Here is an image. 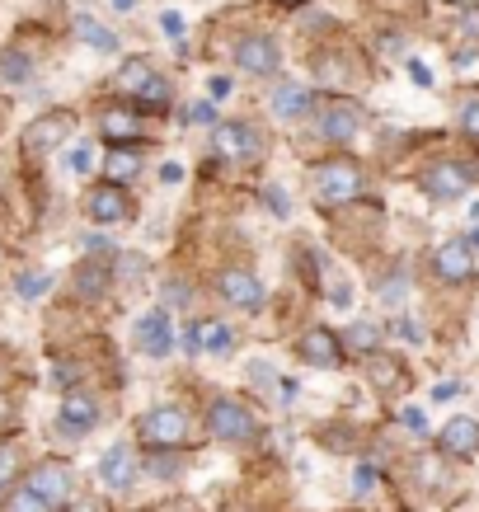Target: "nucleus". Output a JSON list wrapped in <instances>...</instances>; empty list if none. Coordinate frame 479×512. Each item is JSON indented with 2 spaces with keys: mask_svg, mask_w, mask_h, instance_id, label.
I'll return each mask as SVG.
<instances>
[{
  "mask_svg": "<svg viewBox=\"0 0 479 512\" xmlns=\"http://www.w3.org/2000/svg\"><path fill=\"white\" fill-rule=\"evenodd\" d=\"M207 428H212V437L226 442V447H245V442L259 437V419H254L240 400H212V409H207Z\"/></svg>",
  "mask_w": 479,
  "mask_h": 512,
  "instance_id": "nucleus-2",
  "label": "nucleus"
},
{
  "mask_svg": "<svg viewBox=\"0 0 479 512\" xmlns=\"http://www.w3.org/2000/svg\"><path fill=\"white\" fill-rule=\"evenodd\" d=\"M461 127L470 137H479V99H465L461 104Z\"/></svg>",
  "mask_w": 479,
  "mask_h": 512,
  "instance_id": "nucleus-39",
  "label": "nucleus"
},
{
  "mask_svg": "<svg viewBox=\"0 0 479 512\" xmlns=\"http://www.w3.org/2000/svg\"><path fill=\"white\" fill-rule=\"evenodd\" d=\"M470 249H479V226H475V231H470Z\"/></svg>",
  "mask_w": 479,
  "mask_h": 512,
  "instance_id": "nucleus-51",
  "label": "nucleus"
},
{
  "mask_svg": "<svg viewBox=\"0 0 479 512\" xmlns=\"http://www.w3.org/2000/svg\"><path fill=\"white\" fill-rule=\"evenodd\" d=\"M357 193H362V174H357V165H348V160L320 165V174H315V198L325 202V207H343V202H353Z\"/></svg>",
  "mask_w": 479,
  "mask_h": 512,
  "instance_id": "nucleus-6",
  "label": "nucleus"
},
{
  "mask_svg": "<svg viewBox=\"0 0 479 512\" xmlns=\"http://www.w3.org/2000/svg\"><path fill=\"white\" fill-rule=\"evenodd\" d=\"M66 512H99V508H94V503H71Z\"/></svg>",
  "mask_w": 479,
  "mask_h": 512,
  "instance_id": "nucleus-50",
  "label": "nucleus"
},
{
  "mask_svg": "<svg viewBox=\"0 0 479 512\" xmlns=\"http://www.w3.org/2000/svg\"><path fill=\"white\" fill-rule=\"evenodd\" d=\"M66 165H71V174H90L94 170V151L90 146H76V151L66 156Z\"/></svg>",
  "mask_w": 479,
  "mask_h": 512,
  "instance_id": "nucleus-34",
  "label": "nucleus"
},
{
  "mask_svg": "<svg viewBox=\"0 0 479 512\" xmlns=\"http://www.w3.org/2000/svg\"><path fill=\"white\" fill-rule=\"evenodd\" d=\"M188 123H198V127L217 123V109H212V99H198V104H193V109H188Z\"/></svg>",
  "mask_w": 479,
  "mask_h": 512,
  "instance_id": "nucleus-37",
  "label": "nucleus"
},
{
  "mask_svg": "<svg viewBox=\"0 0 479 512\" xmlns=\"http://www.w3.org/2000/svg\"><path fill=\"white\" fill-rule=\"evenodd\" d=\"M160 179H165V184H179V179H184V165H179V160H165V165H160Z\"/></svg>",
  "mask_w": 479,
  "mask_h": 512,
  "instance_id": "nucleus-44",
  "label": "nucleus"
},
{
  "mask_svg": "<svg viewBox=\"0 0 479 512\" xmlns=\"http://www.w3.org/2000/svg\"><path fill=\"white\" fill-rule=\"evenodd\" d=\"M329 301H334L339 311H348V306H353V287H348V282H339V287H334V296H329Z\"/></svg>",
  "mask_w": 479,
  "mask_h": 512,
  "instance_id": "nucleus-45",
  "label": "nucleus"
},
{
  "mask_svg": "<svg viewBox=\"0 0 479 512\" xmlns=\"http://www.w3.org/2000/svg\"><path fill=\"white\" fill-rule=\"evenodd\" d=\"M423 193L433 202H461L470 193V170L456 165V160H437L423 170Z\"/></svg>",
  "mask_w": 479,
  "mask_h": 512,
  "instance_id": "nucleus-8",
  "label": "nucleus"
},
{
  "mask_svg": "<svg viewBox=\"0 0 479 512\" xmlns=\"http://www.w3.org/2000/svg\"><path fill=\"white\" fill-rule=\"evenodd\" d=\"M137 104H141V109H165V104H170V80L155 71L151 85H146V90L137 94Z\"/></svg>",
  "mask_w": 479,
  "mask_h": 512,
  "instance_id": "nucleus-29",
  "label": "nucleus"
},
{
  "mask_svg": "<svg viewBox=\"0 0 479 512\" xmlns=\"http://www.w3.org/2000/svg\"><path fill=\"white\" fill-rule=\"evenodd\" d=\"M99 484L113 489V494H123V489L137 484V451L127 447V442H118V447H109L99 456Z\"/></svg>",
  "mask_w": 479,
  "mask_h": 512,
  "instance_id": "nucleus-13",
  "label": "nucleus"
},
{
  "mask_svg": "<svg viewBox=\"0 0 479 512\" xmlns=\"http://www.w3.org/2000/svg\"><path fill=\"white\" fill-rule=\"evenodd\" d=\"M456 395H461V386H456V381H442V386H433V400H437V404L456 400Z\"/></svg>",
  "mask_w": 479,
  "mask_h": 512,
  "instance_id": "nucleus-43",
  "label": "nucleus"
},
{
  "mask_svg": "<svg viewBox=\"0 0 479 512\" xmlns=\"http://www.w3.org/2000/svg\"><path fill=\"white\" fill-rule=\"evenodd\" d=\"M437 442H442V456H461V461H470V456H479V423L475 419H447L442 423V433H437Z\"/></svg>",
  "mask_w": 479,
  "mask_h": 512,
  "instance_id": "nucleus-18",
  "label": "nucleus"
},
{
  "mask_svg": "<svg viewBox=\"0 0 479 512\" xmlns=\"http://www.w3.org/2000/svg\"><path fill=\"white\" fill-rule=\"evenodd\" d=\"M85 217L94 221V226H123V221H132V198H127L118 184H99L85 198Z\"/></svg>",
  "mask_w": 479,
  "mask_h": 512,
  "instance_id": "nucleus-11",
  "label": "nucleus"
},
{
  "mask_svg": "<svg viewBox=\"0 0 479 512\" xmlns=\"http://www.w3.org/2000/svg\"><path fill=\"white\" fill-rule=\"evenodd\" d=\"M207 90H212V99H231V80H226V76H212V80H207Z\"/></svg>",
  "mask_w": 479,
  "mask_h": 512,
  "instance_id": "nucleus-46",
  "label": "nucleus"
},
{
  "mask_svg": "<svg viewBox=\"0 0 479 512\" xmlns=\"http://www.w3.org/2000/svg\"><path fill=\"white\" fill-rule=\"evenodd\" d=\"M151 475H160V480H170V475H179V466H174V461H151Z\"/></svg>",
  "mask_w": 479,
  "mask_h": 512,
  "instance_id": "nucleus-48",
  "label": "nucleus"
},
{
  "mask_svg": "<svg viewBox=\"0 0 479 512\" xmlns=\"http://www.w3.org/2000/svg\"><path fill=\"white\" fill-rule=\"evenodd\" d=\"M296 357L301 362H310V367H334L343 357V343H339V334L334 329H306L301 339H296Z\"/></svg>",
  "mask_w": 479,
  "mask_h": 512,
  "instance_id": "nucleus-17",
  "label": "nucleus"
},
{
  "mask_svg": "<svg viewBox=\"0 0 479 512\" xmlns=\"http://www.w3.org/2000/svg\"><path fill=\"white\" fill-rule=\"evenodd\" d=\"M348 343H353V348H362V353H376V343H381V329L371 325V320H357V325L348 329Z\"/></svg>",
  "mask_w": 479,
  "mask_h": 512,
  "instance_id": "nucleus-31",
  "label": "nucleus"
},
{
  "mask_svg": "<svg viewBox=\"0 0 479 512\" xmlns=\"http://www.w3.org/2000/svg\"><path fill=\"white\" fill-rule=\"evenodd\" d=\"M273 113H278L282 123L306 118V113H310V90H306V85H278V90H273Z\"/></svg>",
  "mask_w": 479,
  "mask_h": 512,
  "instance_id": "nucleus-21",
  "label": "nucleus"
},
{
  "mask_svg": "<svg viewBox=\"0 0 479 512\" xmlns=\"http://www.w3.org/2000/svg\"><path fill=\"white\" fill-rule=\"evenodd\" d=\"M47 287H52V278H47V273H33V268H24V273L15 278V292L24 296V301H38Z\"/></svg>",
  "mask_w": 479,
  "mask_h": 512,
  "instance_id": "nucleus-30",
  "label": "nucleus"
},
{
  "mask_svg": "<svg viewBox=\"0 0 479 512\" xmlns=\"http://www.w3.org/2000/svg\"><path fill=\"white\" fill-rule=\"evenodd\" d=\"M71 29H76V38L85 47H94V52H118V38H113L99 19H90V15H76L71 19Z\"/></svg>",
  "mask_w": 479,
  "mask_h": 512,
  "instance_id": "nucleus-25",
  "label": "nucleus"
},
{
  "mask_svg": "<svg viewBox=\"0 0 479 512\" xmlns=\"http://www.w3.org/2000/svg\"><path fill=\"white\" fill-rule=\"evenodd\" d=\"M217 292L226 306H235V311H259L263 306V282L254 278L249 268H221Z\"/></svg>",
  "mask_w": 479,
  "mask_h": 512,
  "instance_id": "nucleus-10",
  "label": "nucleus"
},
{
  "mask_svg": "<svg viewBox=\"0 0 479 512\" xmlns=\"http://www.w3.org/2000/svg\"><path fill=\"white\" fill-rule=\"evenodd\" d=\"M137 348L146 357H170L174 353V325L165 311H146L137 320Z\"/></svg>",
  "mask_w": 479,
  "mask_h": 512,
  "instance_id": "nucleus-16",
  "label": "nucleus"
},
{
  "mask_svg": "<svg viewBox=\"0 0 479 512\" xmlns=\"http://www.w3.org/2000/svg\"><path fill=\"white\" fill-rule=\"evenodd\" d=\"M371 489H376V466H357V475H353V494H357V498H367Z\"/></svg>",
  "mask_w": 479,
  "mask_h": 512,
  "instance_id": "nucleus-35",
  "label": "nucleus"
},
{
  "mask_svg": "<svg viewBox=\"0 0 479 512\" xmlns=\"http://www.w3.org/2000/svg\"><path fill=\"white\" fill-rule=\"evenodd\" d=\"M71 287H76L80 301H104L113 287V268L104 259H85V264L71 273Z\"/></svg>",
  "mask_w": 479,
  "mask_h": 512,
  "instance_id": "nucleus-19",
  "label": "nucleus"
},
{
  "mask_svg": "<svg viewBox=\"0 0 479 512\" xmlns=\"http://www.w3.org/2000/svg\"><path fill=\"white\" fill-rule=\"evenodd\" d=\"M442 461H447V456H418L414 475L428 484V489H437V484H447V466H442Z\"/></svg>",
  "mask_w": 479,
  "mask_h": 512,
  "instance_id": "nucleus-28",
  "label": "nucleus"
},
{
  "mask_svg": "<svg viewBox=\"0 0 479 512\" xmlns=\"http://www.w3.org/2000/svg\"><path fill=\"white\" fill-rule=\"evenodd\" d=\"M249 372H254V386H273V367L268 362H254Z\"/></svg>",
  "mask_w": 479,
  "mask_h": 512,
  "instance_id": "nucleus-47",
  "label": "nucleus"
},
{
  "mask_svg": "<svg viewBox=\"0 0 479 512\" xmlns=\"http://www.w3.org/2000/svg\"><path fill=\"white\" fill-rule=\"evenodd\" d=\"M137 174H141V156L132 151V141H127V146H109V160H104V179L123 188L127 179H137Z\"/></svg>",
  "mask_w": 479,
  "mask_h": 512,
  "instance_id": "nucleus-22",
  "label": "nucleus"
},
{
  "mask_svg": "<svg viewBox=\"0 0 479 512\" xmlns=\"http://www.w3.org/2000/svg\"><path fill=\"white\" fill-rule=\"evenodd\" d=\"M315 127H320V137H325V141L348 146V141L362 132V109H357L353 99H329L325 109L315 113Z\"/></svg>",
  "mask_w": 479,
  "mask_h": 512,
  "instance_id": "nucleus-7",
  "label": "nucleus"
},
{
  "mask_svg": "<svg viewBox=\"0 0 479 512\" xmlns=\"http://www.w3.org/2000/svg\"><path fill=\"white\" fill-rule=\"evenodd\" d=\"M151 76H155V66L146 62V57H132V62H123V71H118V90L137 99V94L151 85Z\"/></svg>",
  "mask_w": 479,
  "mask_h": 512,
  "instance_id": "nucleus-26",
  "label": "nucleus"
},
{
  "mask_svg": "<svg viewBox=\"0 0 479 512\" xmlns=\"http://www.w3.org/2000/svg\"><path fill=\"white\" fill-rule=\"evenodd\" d=\"M395 334H400V339H409V343H423V325H418V320H409V315H404V320H395Z\"/></svg>",
  "mask_w": 479,
  "mask_h": 512,
  "instance_id": "nucleus-40",
  "label": "nucleus"
},
{
  "mask_svg": "<svg viewBox=\"0 0 479 512\" xmlns=\"http://www.w3.org/2000/svg\"><path fill=\"white\" fill-rule=\"evenodd\" d=\"M451 66H456L465 80H479V52H475V47H461V52L451 57Z\"/></svg>",
  "mask_w": 479,
  "mask_h": 512,
  "instance_id": "nucleus-33",
  "label": "nucleus"
},
{
  "mask_svg": "<svg viewBox=\"0 0 479 512\" xmlns=\"http://www.w3.org/2000/svg\"><path fill=\"white\" fill-rule=\"evenodd\" d=\"M71 132H76V113L52 109L24 127V146H29V151H57V146L71 141Z\"/></svg>",
  "mask_w": 479,
  "mask_h": 512,
  "instance_id": "nucleus-9",
  "label": "nucleus"
},
{
  "mask_svg": "<svg viewBox=\"0 0 479 512\" xmlns=\"http://www.w3.org/2000/svg\"><path fill=\"white\" fill-rule=\"evenodd\" d=\"M400 423L409 428V433H423V428H428V419H423V409H404Z\"/></svg>",
  "mask_w": 479,
  "mask_h": 512,
  "instance_id": "nucleus-41",
  "label": "nucleus"
},
{
  "mask_svg": "<svg viewBox=\"0 0 479 512\" xmlns=\"http://www.w3.org/2000/svg\"><path fill=\"white\" fill-rule=\"evenodd\" d=\"M33 489V494H43L52 508H66L71 503V494H76V470L66 466V461H38V466L29 470V480H24Z\"/></svg>",
  "mask_w": 479,
  "mask_h": 512,
  "instance_id": "nucleus-5",
  "label": "nucleus"
},
{
  "mask_svg": "<svg viewBox=\"0 0 479 512\" xmlns=\"http://www.w3.org/2000/svg\"><path fill=\"white\" fill-rule=\"evenodd\" d=\"M5 512H57V508H52L43 494H33L29 484H15V489L5 494Z\"/></svg>",
  "mask_w": 479,
  "mask_h": 512,
  "instance_id": "nucleus-27",
  "label": "nucleus"
},
{
  "mask_svg": "<svg viewBox=\"0 0 479 512\" xmlns=\"http://www.w3.org/2000/svg\"><path fill=\"white\" fill-rule=\"evenodd\" d=\"M0 80L5 85H29L33 80V57L24 47H0Z\"/></svg>",
  "mask_w": 479,
  "mask_h": 512,
  "instance_id": "nucleus-23",
  "label": "nucleus"
},
{
  "mask_svg": "<svg viewBox=\"0 0 479 512\" xmlns=\"http://www.w3.org/2000/svg\"><path fill=\"white\" fill-rule=\"evenodd\" d=\"M456 24H461V33H465V38H475V43H479V0H475V5H465V10H461V19H456Z\"/></svg>",
  "mask_w": 479,
  "mask_h": 512,
  "instance_id": "nucleus-36",
  "label": "nucleus"
},
{
  "mask_svg": "<svg viewBox=\"0 0 479 512\" xmlns=\"http://www.w3.org/2000/svg\"><path fill=\"white\" fill-rule=\"evenodd\" d=\"M160 29H165V38L179 43V38H184V15H179V10H165V15H160Z\"/></svg>",
  "mask_w": 479,
  "mask_h": 512,
  "instance_id": "nucleus-38",
  "label": "nucleus"
},
{
  "mask_svg": "<svg viewBox=\"0 0 479 512\" xmlns=\"http://www.w3.org/2000/svg\"><path fill=\"white\" fill-rule=\"evenodd\" d=\"M278 66H282V47L273 33H245L235 43V71L263 80V76H278Z\"/></svg>",
  "mask_w": 479,
  "mask_h": 512,
  "instance_id": "nucleus-3",
  "label": "nucleus"
},
{
  "mask_svg": "<svg viewBox=\"0 0 479 512\" xmlns=\"http://www.w3.org/2000/svg\"><path fill=\"white\" fill-rule=\"evenodd\" d=\"M409 76H414V85H418V90H428V85H433V71H428V66H423V62H409Z\"/></svg>",
  "mask_w": 479,
  "mask_h": 512,
  "instance_id": "nucleus-42",
  "label": "nucleus"
},
{
  "mask_svg": "<svg viewBox=\"0 0 479 512\" xmlns=\"http://www.w3.org/2000/svg\"><path fill=\"white\" fill-rule=\"evenodd\" d=\"M367 376L376 390H400L404 386V362L395 353H367Z\"/></svg>",
  "mask_w": 479,
  "mask_h": 512,
  "instance_id": "nucleus-20",
  "label": "nucleus"
},
{
  "mask_svg": "<svg viewBox=\"0 0 479 512\" xmlns=\"http://www.w3.org/2000/svg\"><path fill=\"white\" fill-rule=\"evenodd\" d=\"M433 273L442 282H470L475 278V249H470V240H447V245L433 249Z\"/></svg>",
  "mask_w": 479,
  "mask_h": 512,
  "instance_id": "nucleus-12",
  "label": "nucleus"
},
{
  "mask_svg": "<svg viewBox=\"0 0 479 512\" xmlns=\"http://www.w3.org/2000/svg\"><path fill=\"white\" fill-rule=\"evenodd\" d=\"M57 423H62V433L85 437L94 423H99V400H94V395H85V390H66L62 409H57Z\"/></svg>",
  "mask_w": 479,
  "mask_h": 512,
  "instance_id": "nucleus-14",
  "label": "nucleus"
},
{
  "mask_svg": "<svg viewBox=\"0 0 479 512\" xmlns=\"http://www.w3.org/2000/svg\"><path fill=\"white\" fill-rule=\"evenodd\" d=\"M113 10H123L127 15V10H137V0H113Z\"/></svg>",
  "mask_w": 479,
  "mask_h": 512,
  "instance_id": "nucleus-49",
  "label": "nucleus"
},
{
  "mask_svg": "<svg viewBox=\"0 0 479 512\" xmlns=\"http://www.w3.org/2000/svg\"><path fill=\"white\" fill-rule=\"evenodd\" d=\"M188 414L179 409V404H155V409H146L137 423V437L146 442L151 451H174L188 442Z\"/></svg>",
  "mask_w": 479,
  "mask_h": 512,
  "instance_id": "nucleus-1",
  "label": "nucleus"
},
{
  "mask_svg": "<svg viewBox=\"0 0 479 512\" xmlns=\"http://www.w3.org/2000/svg\"><path fill=\"white\" fill-rule=\"evenodd\" d=\"M184 348L188 353H212V357H226L235 348V329L221 325V320H198V325L184 329Z\"/></svg>",
  "mask_w": 479,
  "mask_h": 512,
  "instance_id": "nucleus-15",
  "label": "nucleus"
},
{
  "mask_svg": "<svg viewBox=\"0 0 479 512\" xmlns=\"http://www.w3.org/2000/svg\"><path fill=\"white\" fill-rule=\"evenodd\" d=\"M99 132L109 137V146H127V141L137 137V113L132 109H109L99 118Z\"/></svg>",
  "mask_w": 479,
  "mask_h": 512,
  "instance_id": "nucleus-24",
  "label": "nucleus"
},
{
  "mask_svg": "<svg viewBox=\"0 0 479 512\" xmlns=\"http://www.w3.org/2000/svg\"><path fill=\"white\" fill-rule=\"evenodd\" d=\"M212 146H217L221 160L245 165V160H259L263 156V132L254 123H217V132H212Z\"/></svg>",
  "mask_w": 479,
  "mask_h": 512,
  "instance_id": "nucleus-4",
  "label": "nucleus"
},
{
  "mask_svg": "<svg viewBox=\"0 0 479 512\" xmlns=\"http://www.w3.org/2000/svg\"><path fill=\"white\" fill-rule=\"evenodd\" d=\"M15 475H19V451L10 442H0V494H10Z\"/></svg>",
  "mask_w": 479,
  "mask_h": 512,
  "instance_id": "nucleus-32",
  "label": "nucleus"
}]
</instances>
